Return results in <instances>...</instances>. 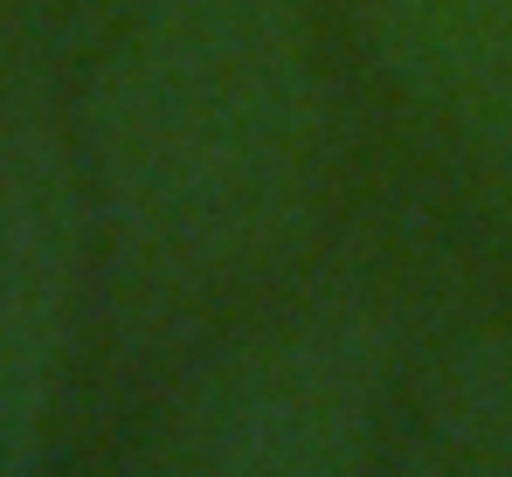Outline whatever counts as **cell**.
I'll return each mask as SVG.
<instances>
[{
    "label": "cell",
    "mask_w": 512,
    "mask_h": 477,
    "mask_svg": "<svg viewBox=\"0 0 512 477\" xmlns=\"http://www.w3.org/2000/svg\"><path fill=\"white\" fill-rule=\"evenodd\" d=\"M125 236L173 277H236L305 222L326 153L312 0H139L97 97Z\"/></svg>",
    "instance_id": "1"
},
{
    "label": "cell",
    "mask_w": 512,
    "mask_h": 477,
    "mask_svg": "<svg viewBox=\"0 0 512 477\" xmlns=\"http://www.w3.org/2000/svg\"><path fill=\"white\" fill-rule=\"evenodd\" d=\"M367 339L319 318L277 325L187 401L160 477H360Z\"/></svg>",
    "instance_id": "2"
},
{
    "label": "cell",
    "mask_w": 512,
    "mask_h": 477,
    "mask_svg": "<svg viewBox=\"0 0 512 477\" xmlns=\"http://www.w3.org/2000/svg\"><path fill=\"white\" fill-rule=\"evenodd\" d=\"M409 118L512 201V0H346Z\"/></svg>",
    "instance_id": "3"
},
{
    "label": "cell",
    "mask_w": 512,
    "mask_h": 477,
    "mask_svg": "<svg viewBox=\"0 0 512 477\" xmlns=\"http://www.w3.org/2000/svg\"><path fill=\"white\" fill-rule=\"evenodd\" d=\"M63 325V215L49 166L0 194V477H28Z\"/></svg>",
    "instance_id": "4"
},
{
    "label": "cell",
    "mask_w": 512,
    "mask_h": 477,
    "mask_svg": "<svg viewBox=\"0 0 512 477\" xmlns=\"http://www.w3.org/2000/svg\"><path fill=\"white\" fill-rule=\"evenodd\" d=\"M457 477H512V346H492L464 367Z\"/></svg>",
    "instance_id": "5"
}]
</instances>
